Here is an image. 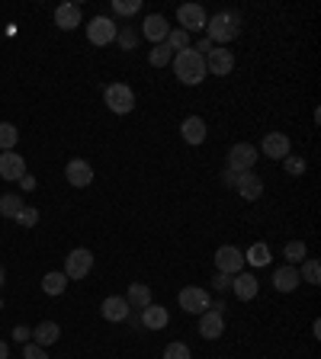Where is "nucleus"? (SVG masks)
<instances>
[{"mask_svg": "<svg viewBox=\"0 0 321 359\" xmlns=\"http://www.w3.org/2000/svg\"><path fill=\"white\" fill-rule=\"evenodd\" d=\"M68 283H71V279H68L64 273H46V276H42V292H46V295H55V298H58V295H64Z\"/></svg>", "mask_w": 321, "mask_h": 359, "instance_id": "393cba45", "label": "nucleus"}, {"mask_svg": "<svg viewBox=\"0 0 321 359\" xmlns=\"http://www.w3.org/2000/svg\"><path fill=\"white\" fill-rule=\"evenodd\" d=\"M116 42H119V48H123V52H135V45H138V32L132 29V26H123V32L116 36Z\"/></svg>", "mask_w": 321, "mask_h": 359, "instance_id": "f704fd0d", "label": "nucleus"}, {"mask_svg": "<svg viewBox=\"0 0 321 359\" xmlns=\"http://www.w3.org/2000/svg\"><path fill=\"white\" fill-rule=\"evenodd\" d=\"M257 157L260 154L251 141H238V145L228 148V170H235V174H247V170H254Z\"/></svg>", "mask_w": 321, "mask_h": 359, "instance_id": "39448f33", "label": "nucleus"}, {"mask_svg": "<svg viewBox=\"0 0 321 359\" xmlns=\"http://www.w3.org/2000/svg\"><path fill=\"white\" fill-rule=\"evenodd\" d=\"M64 176H68V183L77 186V190L90 186V183H93V167H90V161H84V157H74V161H68V167H64Z\"/></svg>", "mask_w": 321, "mask_h": 359, "instance_id": "2eb2a0df", "label": "nucleus"}, {"mask_svg": "<svg viewBox=\"0 0 321 359\" xmlns=\"http://www.w3.org/2000/svg\"><path fill=\"white\" fill-rule=\"evenodd\" d=\"M4 279H7V269L0 267V286H4Z\"/></svg>", "mask_w": 321, "mask_h": 359, "instance_id": "c03bdc74", "label": "nucleus"}, {"mask_svg": "<svg viewBox=\"0 0 321 359\" xmlns=\"http://www.w3.org/2000/svg\"><path fill=\"white\" fill-rule=\"evenodd\" d=\"M245 263H251V267H267V263H270V247L264 244V241L251 244L245 251Z\"/></svg>", "mask_w": 321, "mask_h": 359, "instance_id": "a878e982", "label": "nucleus"}, {"mask_svg": "<svg viewBox=\"0 0 321 359\" xmlns=\"http://www.w3.org/2000/svg\"><path fill=\"white\" fill-rule=\"evenodd\" d=\"M0 311H4V298H0Z\"/></svg>", "mask_w": 321, "mask_h": 359, "instance_id": "a18cd8bd", "label": "nucleus"}, {"mask_svg": "<svg viewBox=\"0 0 321 359\" xmlns=\"http://www.w3.org/2000/svg\"><path fill=\"white\" fill-rule=\"evenodd\" d=\"M116 36H119V26H116L109 16H93L90 23H87L90 45H109V42H116Z\"/></svg>", "mask_w": 321, "mask_h": 359, "instance_id": "1a4fd4ad", "label": "nucleus"}, {"mask_svg": "<svg viewBox=\"0 0 321 359\" xmlns=\"http://www.w3.org/2000/svg\"><path fill=\"white\" fill-rule=\"evenodd\" d=\"M23 174H26L23 154H16V151H4V154H0V180H20Z\"/></svg>", "mask_w": 321, "mask_h": 359, "instance_id": "a211bd4d", "label": "nucleus"}, {"mask_svg": "<svg viewBox=\"0 0 321 359\" xmlns=\"http://www.w3.org/2000/svg\"><path fill=\"white\" fill-rule=\"evenodd\" d=\"M170 62H174V52H170L164 42H160V45H154L151 52H148V64H151V68H168Z\"/></svg>", "mask_w": 321, "mask_h": 359, "instance_id": "cd10ccee", "label": "nucleus"}, {"mask_svg": "<svg viewBox=\"0 0 321 359\" xmlns=\"http://www.w3.org/2000/svg\"><path fill=\"white\" fill-rule=\"evenodd\" d=\"M138 10H142V0H113L116 16H135Z\"/></svg>", "mask_w": 321, "mask_h": 359, "instance_id": "e433bc0d", "label": "nucleus"}, {"mask_svg": "<svg viewBox=\"0 0 321 359\" xmlns=\"http://www.w3.org/2000/svg\"><path fill=\"white\" fill-rule=\"evenodd\" d=\"M238 26H241V16L235 13V10H222V13H215L209 16V23H206V38L212 42V45L225 48L228 42H235L238 38Z\"/></svg>", "mask_w": 321, "mask_h": 359, "instance_id": "f03ea898", "label": "nucleus"}, {"mask_svg": "<svg viewBox=\"0 0 321 359\" xmlns=\"http://www.w3.org/2000/svg\"><path fill=\"white\" fill-rule=\"evenodd\" d=\"M103 103L109 106V113L116 115H129L135 109V90L129 84H109L103 90Z\"/></svg>", "mask_w": 321, "mask_h": 359, "instance_id": "7ed1b4c3", "label": "nucleus"}, {"mask_svg": "<svg viewBox=\"0 0 321 359\" xmlns=\"http://www.w3.org/2000/svg\"><path fill=\"white\" fill-rule=\"evenodd\" d=\"M212 289H215V292H228V289H231V276L215 273V276H212Z\"/></svg>", "mask_w": 321, "mask_h": 359, "instance_id": "58836bf2", "label": "nucleus"}, {"mask_svg": "<svg viewBox=\"0 0 321 359\" xmlns=\"http://www.w3.org/2000/svg\"><path fill=\"white\" fill-rule=\"evenodd\" d=\"M283 257L289 260V267H296V263H302L308 257V247L306 241H289V244L283 247Z\"/></svg>", "mask_w": 321, "mask_h": 359, "instance_id": "c756f323", "label": "nucleus"}, {"mask_svg": "<svg viewBox=\"0 0 321 359\" xmlns=\"http://www.w3.org/2000/svg\"><path fill=\"white\" fill-rule=\"evenodd\" d=\"M299 283H302V279H299V269L289 267V263H286V267H280V269H273V289L276 292L289 295V292L299 289Z\"/></svg>", "mask_w": 321, "mask_h": 359, "instance_id": "4be33fe9", "label": "nucleus"}, {"mask_svg": "<svg viewBox=\"0 0 321 359\" xmlns=\"http://www.w3.org/2000/svg\"><path fill=\"white\" fill-rule=\"evenodd\" d=\"M177 23H180V29L184 32H206V23H209V16L206 10L199 7V3H180L177 7Z\"/></svg>", "mask_w": 321, "mask_h": 359, "instance_id": "20e7f679", "label": "nucleus"}, {"mask_svg": "<svg viewBox=\"0 0 321 359\" xmlns=\"http://www.w3.org/2000/svg\"><path fill=\"white\" fill-rule=\"evenodd\" d=\"M164 45L170 48V52H184V48H190V32H184V29H170L168 32V42Z\"/></svg>", "mask_w": 321, "mask_h": 359, "instance_id": "2f4dec72", "label": "nucleus"}, {"mask_svg": "<svg viewBox=\"0 0 321 359\" xmlns=\"http://www.w3.org/2000/svg\"><path fill=\"white\" fill-rule=\"evenodd\" d=\"M125 302H129V308H148L151 305V289H148V283H132L129 292H125Z\"/></svg>", "mask_w": 321, "mask_h": 359, "instance_id": "b1692460", "label": "nucleus"}, {"mask_svg": "<svg viewBox=\"0 0 321 359\" xmlns=\"http://www.w3.org/2000/svg\"><path fill=\"white\" fill-rule=\"evenodd\" d=\"M206 135H209V129H206V119H203V115H186L184 122H180V138H184L186 145L199 148L206 141Z\"/></svg>", "mask_w": 321, "mask_h": 359, "instance_id": "f8f14e48", "label": "nucleus"}, {"mask_svg": "<svg viewBox=\"0 0 321 359\" xmlns=\"http://www.w3.org/2000/svg\"><path fill=\"white\" fill-rule=\"evenodd\" d=\"M264 157H270V161H283V157H289L292 154V141L289 135H283V132H267L264 135V141H260V151Z\"/></svg>", "mask_w": 321, "mask_h": 359, "instance_id": "6e6552de", "label": "nucleus"}, {"mask_svg": "<svg viewBox=\"0 0 321 359\" xmlns=\"http://www.w3.org/2000/svg\"><path fill=\"white\" fill-rule=\"evenodd\" d=\"M225 334V314L222 311H203L199 314V337H206V340H219Z\"/></svg>", "mask_w": 321, "mask_h": 359, "instance_id": "f3484780", "label": "nucleus"}, {"mask_svg": "<svg viewBox=\"0 0 321 359\" xmlns=\"http://www.w3.org/2000/svg\"><path fill=\"white\" fill-rule=\"evenodd\" d=\"M129 302H125L123 295H109V298H103V305H100V314H103V321H109V324H123V321H129Z\"/></svg>", "mask_w": 321, "mask_h": 359, "instance_id": "ddd939ff", "label": "nucleus"}, {"mask_svg": "<svg viewBox=\"0 0 321 359\" xmlns=\"http://www.w3.org/2000/svg\"><path fill=\"white\" fill-rule=\"evenodd\" d=\"M81 7L77 3H62V7H55V26L64 32H74L77 26H81Z\"/></svg>", "mask_w": 321, "mask_h": 359, "instance_id": "aec40b11", "label": "nucleus"}, {"mask_svg": "<svg viewBox=\"0 0 321 359\" xmlns=\"http://www.w3.org/2000/svg\"><path fill=\"white\" fill-rule=\"evenodd\" d=\"M170 64H174V74H177V80H180V84L196 87V84H203V80H206V58H203L199 52H193V45L184 48V52H177Z\"/></svg>", "mask_w": 321, "mask_h": 359, "instance_id": "f257e3e1", "label": "nucleus"}, {"mask_svg": "<svg viewBox=\"0 0 321 359\" xmlns=\"http://www.w3.org/2000/svg\"><path fill=\"white\" fill-rule=\"evenodd\" d=\"M20 228H36L39 225V209L36 206H23L20 212H16V218H13Z\"/></svg>", "mask_w": 321, "mask_h": 359, "instance_id": "473e14b6", "label": "nucleus"}, {"mask_svg": "<svg viewBox=\"0 0 321 359\" xmlns=\"http://www.w3.org/2000/svg\"><path fill=\"white\" fill-rule=\"evenodd\" d=\"M177 302H180V308H184L186 314L209 311V292L199 289V286H184V289H180V295H177Z\"/></svg>", "mask_w": 321, "mask_h": 359, "instance_id": "9d476101", "label": "nucleus"}, {"mask_svg": "<svg viewBox=\"0 0 321 359\" xmlns=\"http://www.w3.org/2000/svg\"><path fill=\"white\" fill-rule=\"evenodd\" d=\"M20 141V129L13 122H0V151H13Z\"/></svg>", "mask_w": 321, "mask_h": 359, "instance_id": "c85d7f7f", "label": "nucleus"}, {"mask_svg": "<svg viewBox=\"0 0 321 359\" xmlns=\"http://www.w3.org/2000/svg\"><path fill=\"white\" fill-rule=\"evenodd\" d=\"M138 321L145 324L148 330H164L170 321V311L164 305H158V302H151L148 308H142V318H138Z\"/></svg>", "mask_w": 321, "mask_h": 359, "instance_id": "412c9836", "label": "nucleus"}, {"mask_svg": "<svg viewBox=\"0 0 321 359\" xmlns=\"http://www.w3.org/2000/svg\"><path fill=\"white\" fill-rule=\"evenodd\" d=\"M90 269H93V253L87 251V247H74V251L64 257L62 273L68 276V279H84V276H90Z\"/></svg>", "mask_w": 321, "mask_h": 359, "instance_id": "0eeeda50", "label": "nucleus"}, {"mask_svg": "<svg viewBox=\"0 0 321 359\" xmlns=\"http://www.w3.org/2000/svg\"><path fill=\"white\" fill-rule=\"evenodd\" d=\"M299 279H306L308 286H318L321 283V267H318V260H315V257H306V260H302V273H299Z\"/></svg>", "mask_w": 321, "mask_h": 359, "instance_id": "7c9ffc66", "label": "nucleus"}, {"mask_svg": "<svg viewBox=\"0 0 321 359\" xmlns=\"http://www.w3.org/2000/svg\"><path fill=\"white\" fill-rule=\"evenodd\" d=\"M168 32H170L168 16H160V13H148L145 16V23H142V36H145L148 42L160 45V42H168Z\"/></svg>", "mask_w": 321, "mask_h": 359, "instance_id": "4468645a", "label": "nucleus"}, {"mask_svg": "<svg viewBox=\"0 0 321 359\" xmlns=\"http://www.w3.org/2000/svg\"><path fill=\"white\" fill-rule=\"evenodd\" d=\"M20 190H23V192H32V190H36V176H32L29 170L20 176Z\"/></svg>", "mask_w": 321, "mask_h": 359, "instance_id": "a19ab883", "label": "nucleus"}, {"mask_svg": "<svg viewBox=\"0 0 321 359\" xmlns=\"http://www.w3.org/2000/svg\"><path fill=\"white\" fill-rule=\"evenodd\" d=\"M235 192H238L241 199H247V202H257V199L264 196V180H260L254 170H247V174H238Z\"/></svg>", "mask_w": 321, "mask_h": 359, "instance_id": "dca6fc26", "label": "nucleus"}, {"mask_svg": "<svg viewBox=\"0 0 321 359\" xmlns=\"http://www.w3.org/2000/svg\"><path fill=\"white\" fill-rule=\"evenodd\" d=\"M58 337H62V328H58L55 321H42L39 328H32V344H39V346L58 344Z\"/></svg>", "mask_w": 321, "mask_h": 359, "instance_id": "5701e85b", "label": "nucleus"}, {"mask_svg": "<svg viewBox=\"0 0 321 359\" xmlns=\"http://www.w3.org/2000/svg\"><path fill=\"white\" fill-rule=\"evenodd\" d=\"M231 292H235L241 302H251V298H257V292H260L257 276H254V273H238V276H231Z\"/></svg>", "mask_w": 321, "mask_h": 359, "instance_id": "6ab92c4d", "label": "nucleus"}, {"mask_svg": "<svg viewBox=\"0 0 321 359\" xmlns=\"http://www.w3.org/2000/svg\"><path fill=\"white\" fill-rule=\"evenodd\" d=\"M7 356H10V346L4 344V340H0V359H7Z\"/></svg>", "mask_w": 321, "mask_h": 359, "instance_id": "37998d69", "label": "nucleus"}, {"mask_svg": "<svg viewBox=\"0 0 321 359\" xmlns=\"http://www.w3.org/2000/svg\"><path fill=\"white\" fill-rule=\"evenodd\" d=\"M222 183L228 186V190H235V183H238V174H235V170H228V167H225V174H222Z\"/></svg>", "mask_w": 321, "mask_h": 359, "instance_id": "79ce46f5", "label": "nucleus"}, {"mask_svg": "<svg viewBox=\"0 0 321 359\" xmlns=\"http://www.w3.org/2000/svg\"><path fill=\"white\" fill-rule=\"evenodd\" d=\"M23 206L26 202L20 199V192H4V196H0V215H4V218H16V212Z\"/></svg>", "mask_w": 321, "mask_h": 359, "instance_id": "bb28decb", "label": "nucleus"}, {"mask_svg": "<svg viewBox=\"0 0 321 359\" xmlns=\"http://www.w3.org/2000/svg\"><path fill=\"white\" fill-rule=\"evenodd\" d=\"M13 340H16V344H29V340H32V330L26 328V324H16V328H13Z\"/></svg>", "mask_w": 321, "mask_h": 359, "instance_id": "ea45409f", "label": "nucleus"}, {"mask_svg": "<svg viewBox=\"0 0 321 359\" xmlns=\"http://www.w3.org/2000/svg\"><path fill=\"white\" fill-rule=\"evenodd\" d=\"M215 269L225 276L245 273V251H238L235 244H222L215 251Z\"/></svg>", "mask_w": 321, "mask_h": 359, "instance_id": "423d86ee", "label": "nucleus"}, {"mask_svg": "<svg viewBox=\"0 0 321 359\" xmlns=\"http://www.w3.org/2000/svg\"><path fill=\"white\" fill-rule=\"evenodd\" d=\"M23 359H48V353H46V346H39V344H26L23 346Z\"/></svg>", "mask_w": 321, "mask_h": 359, "instance_id": "4c0bfd02", "label": "nucleus"}, {"mask_svg": "<svg viewBox=\"0 0 321 359\" xmlns=\"http://www.w3.org/2000/svg\"><path fill=\"white\" fill-rule=\"evenodd\" d=\"M231 71H235V52H228V48H219V45H215L212 52L206 55V74L228 77Z\"/></svg>", "mask_w": 321, "mask_h": 359, "instance_id": "9b49d317", "label": "nucleus"}, {"mask_svg": "<svg viewBox=\"0 0 321 359\" xmlns=\"http://www.w3.org/2000/svg\"><path fill=\"white\" fill-rule=\"evenodd\" d=\"M306 167H308L306 157H299V154H289V157H283V170L289 176H302V174H306Z\"/></svg>", "mask_w": 321, "mask_h": 359, "instance_id": "c9c22d12", "label": "nucleus"}, {"mask_svg": "<svg viewBox=\"0 0 321 359\" xmlns=\"http://www.w3.org/2000/svg\"><path fill=\"white\" fill-rule=\"evenodd\" d=\"M160 359H193V356H190V346H186L184 340H174V344L164 346Z\"/></svg>", "mask_w": 321, "mask_h": 359, "instance_id": "72a5a7b5", "label": "nucleus"}]
</instances>
